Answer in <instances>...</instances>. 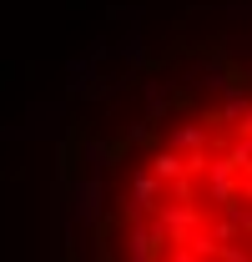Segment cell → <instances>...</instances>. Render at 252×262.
<instances>
[{"label":"cell","instance_id":"obj_1","mask_svg":"<svg viewBox=\"0 0 252 262\" xmlns=\"http://www.w3.org/2000/svg\"><path fill=\"white\" fill-rule=\"evenodd\" d=\"M161 141H166V146H177L182 157H187V151H207V146H212L207 116H182V121H172V126L161 131Z\"/></svg>","mask_w":252,"mask_h":262},{"label":"cell","instance_id":"obj_2","mask_svg":"<svg viewBox=\"0 0 252 262\" xmlns=\"http://www.w3.org/2000/svg\"><path fill=\"white\" fill-rule=\"evenodd\" d=\"M192 76H197V86H202L207 96H217V101L227 96V91H237V76H232V71H227L217 56H212V61H202L197 71H192Z\"/></svg>","mask_w":252,"mask_h":262},{"label":"cell","instance_id":"obj_3","mask_svg":"<svg viewBox=\"0 0 252 262\" xmlns=\"http://www.w3.org/2000/svg\"><path fill=\"white\" fill-rule=\"evenodd\" d=\"M247 111H252V96H247V86H237V91H227V96L217 101V121L227 131H237L242 121H247Z\"/></svg>","mask_w":252,"mask_h":262},{"label":"cell","instance_id":"obj_4","mask_svg":"<svg viewBox=\"0 0 252 262\" xmlns=\"http://www.w3.org/2000/svg\"><path fill=\"white\" fill-rule=\"evenodd\" d=\"M141 106H146V121H161L172 111V91L161 81H141Z\"/></svg>","mask_w":252,"mask_h":262},{"label":"cell","instance_id":"obj_5","mask_svg":"<svg viewBox=\"0 0 252 262\" xmlns=\"http://www.w3.org/2000/svg\"><path fill=\"white\" fill-rule=\"evenodd\" d=\"M141 51H146V46H141V31H126V40H121V61L136 66V61H141Z\"/></svg>","mask_w":252,"mask_h":262},{"label":"cell","instance_id":"obj_6","mask_svg":"<svg viewBox=\"0 0 252 262\" xmlns=\"http://www.w3.org/2000/svg\"><path fill=\"white\" fill-rule=\"evenodd\" d=\"M222 10H227V15H242V20H252V0H222Z\"/></svg>","mask_w":252,"mask_h":262}]
</instances>
